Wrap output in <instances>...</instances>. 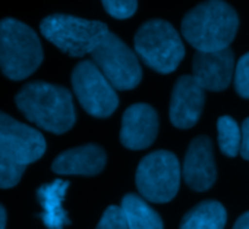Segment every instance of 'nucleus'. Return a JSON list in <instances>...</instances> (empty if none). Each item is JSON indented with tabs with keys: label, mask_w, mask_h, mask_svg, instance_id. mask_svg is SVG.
Here are the masks:
<instances>
[{
	"label": "nucleus",
	"mask_w": 249,
	"mask_h": 229,
	"mask_svg": "<svg viewBox=\"0 0 249 229\" xmlns=\"http://www.w3.org/2000/svg\"><path fill=\"white\" fill-rule=\"evenodd\" d=\"M15 101L28 121L49 133L65 134L75 125L73 98L65 87L34 81L19 90Z\"/></svg>",
	"instance_id": "nucleus-1"
},
{
	"label": "nucleus",
	"mask_w": 249,
	"mask_h": 229,
	"mask_svg": "<svg viewBox=\"0 0 249 229\" xmlns=\"http://www.w3.org/2000/svg\"><path fill=\"white\" fill-rule=\"evenodd\" d=\"M239 28L236 11L226 2H204L189 11L182 21L185 40L198 52L211 53L229 49Z\"/></svg>",
	"instance_id": "nucleus-2"
},
{
	"label": "nucleus",
	"mask_w": 249,
	"mask_h": 229,
	"mask_svg": "<svg viewBox=\"0 0 249 229\" xmlns=\"http://www.w3.org/2000/svg\"><path fill=\"white\" fill-rule=\"evenodd\" d=\"M43 47L27 24L5 18L0 21V71L12 81L28 78L43 62Z\"/></svg>",
	"instance_id": "nucleus-3"
},
{
	"label": "nucleus",
	"mask_w": 249,
	"mask_h": 229,
	"mask_svg": "<svg viewBox=\"0 0 249 229\" xmlns=\"http://www.w3.org/2000/svg\"><path fill=\"white\" fill-rule=\"evenodd\" d=\"M40 30L52 44L72 57L91 55L110 33L107 25L100 21L60 14L44 18Z\"/></svg>",
	"instance_id": "nucleus-4"
},
{
	"label": "nucleus",
	"mask_w": 249,
	"mask_h": 229,
	"mask_svg": "<svg viewBox=\"0 0 249 229\" xmlns=\"http://www.w3.org/2000/svg\"><path fill=\"white\" fill-rule=\"evenodd\" d=\"M135 52L148 68L160 74H170L182 62L185 46L170 22L151 19L142 24L135 34Z\"/></svg>",
	"instance_id": "nucleus-5"
},
{
	"label": "nucleus",
	"mask_w": 249,
	"mask_h": 229,
	"mask_svg": "<svg viewBox=\"0 0 249 229\" xmlns=\"http://www.w3.org/2000/svg\"><path fill=\"white\" fill-rule=\"evenodd\" d=\"M180 165L167 150L147 154L138 165L135 184L140 194L151 203H167L175 198L180 185Z\"/></svg>",
	"instance_id": "nucleus-6"
},
{
	"label": "nucleus",
	"mask_w": 249,
	"mask_h": 229,
	"mask_svg": "<svg viewBox=\"0 0 249 229\" xmlns=\"http://www.w3.org/2000/svg\"><path fill=\"white\" fill-rule=\"evenodd\" d=\"M91 57L114 90H132L142 79V68L138 56L113 33H108L103 38L91 53Z\"/></svg>",
	"instance_id": "nucleus-7"
},
{
	"label": "nucleus",
	"mask_w": 249,
	"mask_h": 229,
	"mask_svg": "<svg viewBox=\"0 0 249 229\" xmlns=\"http://www.w3.org/2000/svg\"><path fill=\"white\" fill-rule=\"evenodd\" d=\"M72 87L81 106L95 118H108L119 106L114 87L92 60L79 62L72 71Z\"/></svg>",
	"instance_id": "nucleus-8"
},
{
	"label": "nucleus",
	"mask_w": 249,
	"mask_h": 229,
	"mask_svg": "<svg viewBox=\"0 0 249 229\" xmlns=\"http://www.w3.org/2000/svg\"><path fill=\"white\" fill-rule=\"evenodd\" d=\"M46 147L40 131L0 112V154L28 166L43 157Z\"/></svg>",
	"instance_id": "nucleus-9"
},
{
	"label": "nucleus",
	"mask_w": 249,
	"mask_h": 229,
	"mask_svg": "<svg viewBox=\"0 0 249 229\" xmlns=\"http://www.w3.org/2000/svg\"><path fill=\"white\" fill-rule=\"evenodd\" d=\"M205 103V90L192 75H182L172 91L170 121L176 128L189 130L195 127L202 114Z\"/></svg>",
	"instance_id": "nucleus-10"
},
{
	"label": "nucleus",
	"mask_w": 249,
	"mask_h": 229,
	"mask_svg": "<svg viewBox=\"0 0 249 229\" xmlns=\"http://www.w3.org/2000/svg\"><path fill=\"white\" fill-rule=\"evenodd\" d=\"M159 134V114L147 103L129 106L123 113L120 143L129 150L150 147Z\"/></svg>",
	"instance_id": "nucleus-11"
},
{
	"label": "nucleus",
	"mask_w": 249,
	"mask_h": 229,
	"mask_svg": "<svg viewBox=\"0 0 249 229\" xmlns=\"http://www.w3.org/2000/svg\"><path fill=\"white\" fill-rule=\"evenodd\" d=\"M182 176L185 184L198 192L210 190L217 179L213 144L207 135L194 138L185 154Z\"/></svg>",
	"instance_id": "nucleus-12"
},
{
	"label": "nucleus",
	"mask_w": 249,
	"mask_h": 229,
	"mask_svg": "<svg viewBox=\"0 0 249 229\" xmlns=\"http://www.w3.org/2000/svg\"><path fill=\"white\" fill-rule=\"evenodd\" d=\"M192 76L208 91H223L230 85L234 71V56L230 49L220 52H196L192 62Z\"/></svg>",
	"instance_id": "nucleus-13"
},
{
	"label": "nucleus",
	"mask_w": 249,
	"mask_h": 229,
	"mask_svg": "<svg viewBox=\"0 0 249 229\" xmlns=\"http://www.w3.org/2000/svg\"><path fill=\"white\" fill-rule=\"evenodd\" d=\"M107 162V154L97 144H85L60 153L53 165V172L59 175H98Z\"/></svg>",
	"instance_id": "nucleus-14"
},
{
	"label": "nucleus",
	"mask_w": 249,
	"mask_h": 229,
	"mask_svg": "<svg viewBox=\"0 0 249 229\" xmlns=\"http://www.w3.org/2000/svg\"><path fill=\"white\" fill-rule=\"evenodd\" d=\"M69 185V181L54 179L53 182L43 184L37 190V198L43 210L40 217L49 229H65L66 225H71L69 216L63 209Z\"/></svg>",
	"instance_id": "nucleus-15"
},
{
	"label": "nucleus",
	"mask_w": 249,
	"mask_h": 229,
	"mask_svg": "<svg viewBox=\"0 0 249 229\" xmlns=\"http://www.w3.org/2000/svg\"><path fill=\"white\" fill-rule=\"evenodd\" d=\"M227 213L221 203L205 200L191 209L180 222V229H224Z\"/></svg>",
	"instance_id": "nucleus-16"
},
{
	"label": "nucleus",
	"mask_w": 249,
	"mask_h": 229,
	"mask_svg": "<svg viewBox=\"0 0 249 229\" xmlns=\"http://www.w3.org/2000/svg\"><path fill=\"white\" fill-rule=\"evenodd\" d=\"M122 210L129 229H163L160 214L153 210L140 195L126 194L122 200Z\"/></svg>",
	"instance_id": "nucleus-17"
},
{
	"label": "nucleus",
	"mask_w": 249,
	"mask_h": 229,
	"mask_svg": "<svg viewBox=\"0 0 249 229\" xmlns=\"http://www.w3.org/2000/svg\"><path fill=\"white\" fill-rule=\"evenodd\" d=\"M217 130H218V146L224 156L234 157L237 153H240V144H242V133L237 125V122L231 116L218 118L217 121Z\"/></svg>",
	"instance_id": "nucleus-18"
},
{
	"label": "nucleus",
	"mask_w": 249,
	"mask_h": 229,
	"mask_svg": "<svg viewBox=\"0 0 249 229\" xmlns=\"http://www.w3.org/2000/svg\"><path fill=\"white\" fill-rule=\"evenodd\" d=\"M25 169L27 166L0 154V188L15 187L21 181Z\"/></svg>",
	"instance_id": "nucleus-19"
},
{
	"label": "nucleus",
	"mask_w": 249,
	"mask_h": 229,
	"mask_svg": "<svg viewBox=\"0 0 249 229\" xmlns=\"http://www.w3.org/2000/svg\"><path fill=\"white\" fill-rule=\"evenodd\" d=\"M95 229H129L126 217L119 206H108Z\"/></svg>",
	"instance_id": "nucleus-20"
},
{
	"label": "nucleus",
	"mask_w": 249,
	"mask_h": 229,
	"mask_svg": "<svg viewBox=\"0 0 249 229\" xmlns=\"http://www.w3.org/2000/svg\"><path fill=\"white\" fill-rule=\"evenodd\" d=\"M234 88L240 97L249 98V52L245 53L236 65Z\"/></svg>",
	"instance_id": "nucleus-21"
},
{
	"label": "nucleus",
	"mask_w": 249,
	"mask_h": 229,
	"mask_svg": "<svg viewBox=\"0 0 249 229\" xmlns=\"http://www.w3.org/2000/svg\"><path fill=\"white\" fill-rule=\"evenodd\" d=\"M103 6L106 12L113 18L126 19L137 12L138 2H135V0H126V2H111V0H107V2H103Z\"/></svg>",
	"instance_id": "nucleus-22"
},
{
	"label": "nucleus",
	"mask_w": 249,
	"mask_h": 229,
	"mask_svg": "<svg viewBox=\"0 0 249 229\" xmlns=\"http://www.w3.org/2000/svg\"><path fill=\"white\" fill-rule=\"evenodd\" d=\"M242 133V144H240V154L245 160H249V118H246L240 128Z\"/></svg>",
	"instance_id": "nucleus-23"
},
{
	"label": "nucleus",
	"mask_w": 249,
	"mask_h": 229,
	"mask_svg": "<svg viewBox=\"0 0 249 229\" xmlns=\"http://www.w3.org/2000/svg\"><path fill=\"white\" fill-rule=\"evenodd\" d=\"M233 229H249V211L243 213L234 223Z\"/></svg>",
	"instance_id": "nucleus-24"
},
{
	"label": "nucleus",
	"mask_w": 249,
	"mask_h": 229,
	"mask_svg": "<svg viewBox=\"0 0 249 229\" xmlns=\"http://www.w3.org/2000/svg\"><path fill=\"white\" fill-rule=\"evenodd\" d=\"M5 226H6V210L0 204V229H5Z\"/></svg>",
	"instance_id": "nucleus-25"
}]
</instances>
